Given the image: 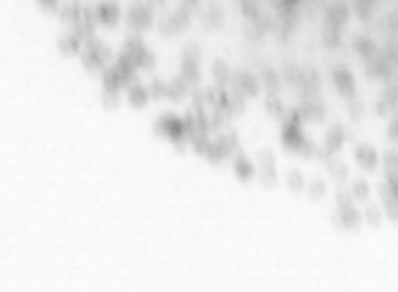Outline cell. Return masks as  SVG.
<instances>
[{
  "label": "cell",
  "instance_id": "1",
  "mask_svg": "<svg viewBox=\"0 0 398 292\" xmlns=\"http://www.w3.org/2000/svg\"><path fill=\"white\" fill-rule=\"evenodd\" d=\"M146 96H149V93H146L140 85H129V101H132L135 107H143L146 104Z\"/></svg>",
  "mask_w": 398,
  "mask_h": 292
}]
</instances>
